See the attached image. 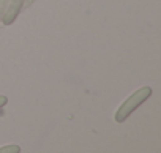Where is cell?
Returning a JSON list of instances; mask_svg holds the SVG:
<instances>
[{
  "label": "cell",
  "mask_w": 161,
  "mask_h": 153,
  "mask_svg": "<svg viewBox=\"0 0 161 153\" xmlns=\"http://www.w3.org/2000/svg\"><path fill=\"white\" fill-rule=\"evenodd\" d=\"M150 96H152V89H150V87H141L139 90H136L134 93H131V95L120 104V107L117 109L115 117H114L115 122H117V123L126 122V120L131 117V114H133L136 109H139Z\"/></svg>",
  "instance_id": "6da1fadb"
},
{
  "label": "cell",
  "mask_w": 161,
  "mask_h": 153,
  "mask_svg": "<svg viewBox=\"0 0 161 153\" xmlns=\"http://www.w3.org/2000/svg\"><path fill=\"white\" fill-rule=\"evenodd\" d=\"M0 153H21V147L18 144H10L0 147Z\"/></svg>",
  "instance_id": "3957f363"
},
{
  "label": "cell",
  "mask_w": 161,
  "mask_h": 153,
  "mask_svg": "<svg viewBox=\"0 0 161 153\" xmlns=\"http://www.w3.org/2000/svg\"><path fill=\"white\" fill-rule=\"evenodd\" d=\"M24 3H25V0H10V3H8V7H7V11H5V14H3V18H2V24L11 25V24L19 18Z\"/></svg>",
  "instance_id": "7a4b0ae2"
},
{
  "label": "cell",
  "mask_w": 161,
  "mask_h": 153,
  "mask_svg": "<svg viewBox=\"0 0 161 153\" xmlns=\"http://www.w3.org/2000/svg\"><path fill=\"white\" fill-rule=\"evenodd\" d=\"M8 3H10V0H0V24H2V18H3V14L7 11Z\"/></svg>",
  "instance_id": "277c9868"
},
{
  "label": "cell",
  "mask_w": 161,
  "mask_h": 153,
  "mask_svg": "<svg viewBox=\"0 0 161 153\" xmlns=\"http://www.w3.org/2000/svg\"><path fill=\"white\" fill-rule=\"evenodd\" d=\"M7 104H8V96H5V95H0V109L5 107Z\"/></svg>",
  "instance_id": "5b68a950"
}]
</instances>
